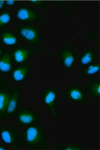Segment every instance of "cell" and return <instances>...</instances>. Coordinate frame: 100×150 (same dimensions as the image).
<instances>
[{
  "label": "cell",
  "mask_w": 100,
  "mask_h": 150,
  "mask_svg": "<svg viewBox=\"0 0 100 150\" xmlns=\"http://www.w3.org/2000/svg\"><path fill=\"white\" fill-rule=\"evenodd\" d=\"M21 137L26 149H45L50 145L44 128L39 125L34 124L25 127L22 132Z\"/></svg>",
  "instance_id": "6da1fadb"
},
{
  "label": "cell",
  "mask_w": 100,
  "mask_h": 150,
  "mask_svg": "<svg viewBox=\"0 0 100 150\" xmlns=\"http://www.w3.org/2000/svg\"><path fill=\"white\" fill-rule=\"evenodd\" d=\"M16 31L25 44L36 48L45 54L48 53L44 49L42 38V27L37 24L15 25Z\"/></svg>",
  "instance_id": "7a4b0ae2"
},
{
  "label": "cell",
  "mask_w": 100,
  "mask_h": 150,
  "mask_svg": "<svg viewBox=\"0 0 100 150\" xmlns=\"http://www.w3.org/2000/svg\"><path fill=\"white\" fill-rule=\"evenodd\" d=\"M15 15L18 21L23 23H45L48 21L47 18L44 16L32 7L25 5L18 8Z\"/></svg>",
  "instance_id": "3957f363"
},
{
  "label": "cell",
  "mask_w": 100,
  "mask_h": 150,
  "mask_svg": "<svg viewBox=\"0 0 100 150\" xmlns=\"http://www.w3.org/2000/svg\"><path fill=\"white\" fill-rule=\"evenodd\" d=\"M73 43L65 42L60 49L52 53L55 54L60 59L65 71L69 72L72 68L77 61V57L73 50Z\"/></svg>",
  "instance_id": "277c9868"
},
{
  "label": "cell",
  "mask_w": 100,
  "mask_h": 150,
  "mask_svg": "<svg viewBox=\"0 0 100 150\" xmlns=\"http://www.w3.org/2000/svg\"><path fill=\"white\" fill-rule=\"evenodd\" d=\"M0 139L12 149H18L21 147L19 132L13 126H6L2 128L0 131Z\"/></svg>",
  "instance_id": "5b68a950"
},
{
  "label": "cell",
  "mask_w": 100,
  "mask_h": 150,
  "mask_svg": "<svg viewBox=\"0 0 100 150\" xmlns=\"http://www.w3.org/2000/svg\"><path fill=\"white\" fill-rule=\"evenodd\" d=\"M58 94V90L56 87L50 85L47 87L43 92L42 95L43 104L49 110L52 117L56 120L58 119L56 109Z\"/></svg>",
  "instance_id": "8992f818"
},
{
  "label": "cell",
  "mask_w": 100,
  "mask_h": 150,
  "mask_svg": "<svg viewBox=\"0 0 100 150\" xmlns=\"http://www.w3.org/2000/svg\"><path fill=\"white\" fill-rule=\"evenodd\" d=\"M16 113V121L22 127H26L35 124L39 120V116L37 112L25 106H21Z\"/></svg>",
  "instance_id": "52a82bcc"
},
{
  "label": "cell",
  "mask_w": 100,
  "mask_h": 150,
  "mask_svg": "<svg viewBox=\"0 0 100 150\" xmlns=\"http://www.w3.org/2000/svg\"><path fill=\"white\" fill-rule=\"evenodd\" d=\"M63 96L67 100L75 103L86 105L88 103L86 94L81 86L75 84L69 86L64 92Z\"/></svg>",
  "instance_id": "ba28073f"
},
{
  "label": "cell",
  "mask_w": 100,
  "mask_h": 150,
  "mask_svg": "<svg viewBox=\"0 0 100 150\" xmlns=\"http://www.w3.org/2000/svg\"><path fill=\"white\" fill-rule=\"evenodd\" d=\"M32 66L27 63L17 65L11 72L10 80L14 84H17L25 81L31 74Z\"/></svg>",
  "instance_id": "9c48e42d"
},
{
  "label": "cell",
  "mask_w": 100,
  "mask_h": 150,
  "mask_svg": "<svg viewBox=\"0 0 100 150\" xmlns=\"http://www.w3.org/2000/svg\"><path fill=\"white\" fill-rule=\"evenodd\" d=\"M38 52L33 48L27 47H16L12 50L13 62L16 65L27 63L30 58Z\"/></svg>",
  "instance_id": "30bf717a"
},
{
  "label": "cell",
  "mask_w": 100,
  "mask_h": 150,
  "mask_svg": "<svg viewBox=\"0 0 100 150\" xmlns=\"http://www.w3.org/2000/svg\"><path fill=\"white\" fill-rule=\"evenodd\" d=\"M20 87H16L11 89L10 97L4 114V119L12 118L18 110L20 100Z\"/></svg>",
  "instance_id": "8fae6325"
},
{
  "label": "cell",
  "mask_w": 100,
  "mask_h": 150,
  "mask_svg": "<svg viewBox=\"0 0 100 150\" xmlns=\"http://www.w3.org/2000/svg\"><path fill=\"white\" fill-rule=\"evenodd\" d=\"M99 57V52L92 47L89 46L79 55V64L81 67L86 66L96 61Z\"/></svg>",
  "instance_id": "7c38bea8"
},
{
  "label": "cell",
  "mask_w": 100,
  "mask_h": 150,
  "mask_svg": "<svg viewBox=\"0 0 100 150\" xmlns=\"http://www.w3.org/2000/svg\"><path fill=\"white\" fill-rule=\"evenodd\" d=\"M100 83L99 81L89 79L86 81L84 85V90L90 98L98 100L100 97Z\"/></svg>",
  "instance_id": "4fadbf2b"
},
{
  "label": "cell",
  "mask_w": 100,
  "mask_h": 150,
  "mask_svg": "<svg viewBox=\"0 0 100 150\" xmlns=\"http://www.w3.org/2000/svg\"><path fill=\"white\" fill-rule=\"evenodd\" d=\"M11 89L4 82L0 87V122L4 119V114L10 97Z\"/></svg>",
  "instance_id": "5bb4252c"
},
{
  "label": "cell",
  "mask_w": 100,
  "mask_h": 150,
  "mask_svg": "<svg viewBox=\"0 0 100 150\" xmlns=\"http://www.w3.org/2000/svg\"><path fill=\"white\" fill-rule=\"evenodd\" d=\"M81 67L76 73L77 79L79 80L85 77L98 73L100 70V62L96 61L88 65Z\"/></svg>",
  "instance_id": "9a60e30c"
},
{
  "label": "cell",
  "mask_w": 100,
  "mask_h": 150,
  "mask_svg": "<svg viewBox=\"0 0 100 150\" xmlns=\"http://www.w3.org/2000/svg\"><path fill=\"white\" fill-rule=\"evenodd\" d=\"M18 38L15 33L9 29L0 32V41L4 46L15 47L18 43Z\"/></svg>",
  "instance_id": "2e32d148"
},
{
  "label": "cell",
  "mask_w": 100,
  "mask_h": 150,
  "mask_svg": "<svg viewBox=\"0 0 100 150\" xmlns=\"http://www.w3.org/2000/svg\"><path fill=\"white\" fill-rule=\"evenodd\" d=\"M13 62L11 53L4 52L0 56V73L7 74L10 73L13 69Z\"/></svg>",
  "instance_id": "e0dca14e"
},
{
  "label": "cell",
  "mask_w": 100,
  "mask_h": 150,
  "mask_svg": "<svg viewBox=\"0 0 100 150\" xmlns=\"http://www.w3.org/2000/svg\"><path fill=\"white\" fill-rule=\"evenodd\" d=\"M12 13L11 10H5L0 12V29L6 28L11 23Z\"/></svg>",
  "instance_id": "ac0fdd59"
},
{
  "label": "cell",
  "mask_w": 100,
  "mask_h": 150,
  "mask_svg": "<svg viewBox=\"0 0 100 150\" xmlns=\"http://www.w3.org/2000/svg\"><path fill=\"white\" fill-rule=\"evenodd\" d=\"M56 146L60 150H81L84 149L83 145L79 143H64L58 141L57 142Z\"/></svg>",
  "instance_id": "d6986e66"
},
{
  "label": "cell",
  "mask_w": 100,
  "mask_h": 150,
  "mask_svg": "<svg viewBox=\"0 0 100 150\" xmlns=\"http://www.w3.org/2000/svg\"><path fill=\"white\" fill-rule=\"evenodd\" d=\"M49 3L51 4L57 5L61 8L68 22L70 23H71L70 19L71 11L70 8L67 5H66L63 1H49Z\"/></svg>",
  "instance_id": "ffe728a7"
},
{
  "label": "cell",
  "mask_w": 100,
  "mask_h": 150,
  "mask_svg": "<svg viewBox=\"0 0 100 150\" xmlns=\"http://www.w3.org/2000/svg\"><path fill=\"white\" fill-rule=\"evenodd\" d=\"M28 3L36 8L46 11L48 9V2L45 1L43 0H29L28 1Z\"/></svg>",
  "instance_id": "44dd1931"
},
{
  "label": "cell",
  "mask_w": 100,
  "mask_h": 150,
  "mask_svg": "<svg viewBox=\"0 0 100 150\" xmlns=\"http://www.w3.org/2000/svg\"><path fill=\"white\" fill-rule=\"evenodd\" d=\"M83 34L86 38L96 43L98 47H99L100 38L99 37L95 35L92 33L87 31H83Z\"/></svg>",
  "instance_id": "7402d4cb"
},
{
  "label": "cell",
  "mask_w": 100,
  "mask_h": 150,
  "mask_svg": "<svg viewBox=\"0 0 100 150\" xmlns=\"http://www.w3.org/2000/svg\"><path fill=\"white\" fill-rule=\"evenodd\" d=\"M18 2L15 0H6L5 5L8 7H12L15 6Z\"/></svg>",
  "instance_id": "603a6c76"
},
{
  "label": "cell",
  "mask_w": 100,
  "mask_h": 150,
  "mask_svg": "<svg viewBox=\"0 0 100 150\" xmlns=\"http://www.w3.org/2000/svg\"><path fill=\"white\" fill-rule=\"evenodd\" d=\"M6 0H0V12L4 8L5 6V2Z\"/></svg>",
  "instance_id": "cb8c5ba5"
},
{
  "label": "cell",
  "mask_w": 100,
  "mask_h": 150,
  "mask_svg": "<svg viewBox=\"0 0 100 150\" xmlns=\"http://www.w3.org/2000/svg\"><path fill=\"white\" fill-rule=\"evenodd\" d=\"M8 147L5 145L0 144V150H7L8 149Z\"/></svg>",
  "instance_id": "d4e9b609"
},
{
  "label": "cell",
  "mask_w": 100,
  "mask_h": 150,
  "mask_svg": "<svg viewBox=\"0 0 100 150\" xmlns=\"http://www.w3.org/2000/svg\"><path fill=\"white\" fill-rule=\"evenodd\" d=\"M4 82L3 77L0 75V87L3 84Z\"/></svg>",
  "instance_id": "484cf974"
},
{
  "label": "cell",
  "mask_w": 100,
  "mask_h": 150,
  "mask_svg": "<svg viewBox=\"0 0 100 150\" xmlns=\"http://www.w3.org/2000/svg\"><path fill=\"white\" fill-rule=\"evenodd\" d=\"M4 52V51L2 48L0 47V56H1Z\"/></svg>",
  "instance_id": "4316f807"
},
{
  "label": "cell",
  "mask_w": 100,
  "mask_h": 150,
  "mask_svg": "<svg viewBox=\"0 0 100 150\" xmlns=\"http://www.w3.org/2000/svg\"><path fill=\"white\" fill-rule=\"evenodd\" d=\"M65 1L69 2V1H76V0H65Z\"/></svg>",
  "instance_id": "83f0119b"
}]
</instances>
